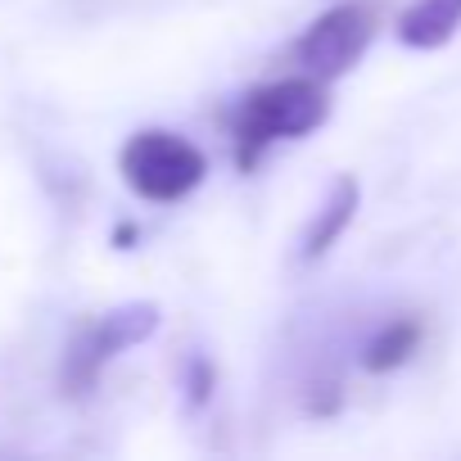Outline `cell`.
I'll return each mask as SVG.
<instances>
[{
	"mask_svg": "<svg viewBox=\"0 0 461 461\" xmlns=\"http://www.w3.org/2000/svg\"><path fill=\"white\" fill-rule=\"evenodd\" d=\"M330 118V91L321 77H285L249 91L230 113V140H236V167L254 172L276 140H299Z\"/></svg>",
	"mask_w": 461,
	"mask_h": 461,
	"instance_id": "1",
	"label": "cell"
},
{
	"mask_svg": "<svg viewBox=\"0 0 461 461\" xmlns=\"http://www.w3.org/2000/svg\"><path fill=\"white\" fill-rule=\"evenodd\" d=\"M118 172H122L127 190L140 194L145 203H176L203 185L208 158L185 136L163 131V127H145L122 145Z\"/></svg>",
	"mask_w": 461,
	"mask_h": 461,
	"instance_id": "2",
	"label": "cell"
},
{
	"mask_svg": "<svg viewBox=\"0 0 461 461\" xmlns=\"http://www.w3.org/2000/svg\"><path fill=\"white\" fill-rule=\"evenodd\" d=\"M154 330H158V303H122V308H109L104 317L86 321V326L73 335L68 353H64L59 389L73 393V398H86V393L100 384V371H104L118 353L145 344Z\"/></svg>",
	"mask_w": 461,
	"mask_h": 461,
	"instance_id": "3",
	"label": "cell"
},
{
	"mask_svg": "<svg viewBox=\"0 0 461 461\" xmlns=\"http://www.w3.org/2000/svg\"><path fill=\"white\" fill-rule=\"evenodd\" d=\"M375 28H380L375 5H366V0H339V5H330L326 14H317L303 28V37L290 46V59L308 77L335 82L357 68V59L375 41Z\"/></svg>",
	"mask_w": 461,
	"mask_h": 461,
	"instance_id": "4",
	"label": "cell"
},
{
	"mask_svg": "<svg viewBox=\"0 0 461 461\" xmlns=\"http://www.w3.org/2000/svg\"><path fill=\"white\" fill-rule=\"evenodd\" d=\"M357 203H362V185H357V176H335V185H330V199L321 203V212L312 217V226H308V236H303V263H317V258H326L335 245H339V236L353 226V217H357Z\"/></svg>",
	"mask_w": 461,
	"mask_h": 461,
	"instance_id": "5",
	"label": "cell"
},
{
	"mask_svg": "<svg viewBox=\"0 0 461 461\" xmlns=\"http://www.w3.org/2000/svg\"><path fill=\"white\" fill-rule=\"evenodd\" d=\"M461 28V0H416L398 19V41L411 50H438Z\"/></svg>",
	"mask_w": 461,
	"mask_h": 461,
	"instance_id": "6",
	"label": "cell"
},
{
	"mask_svg": "<svg viewBox=\"0 0 461 461\" xmlns=\"http://www.w3.org/2000/svg\"><path fill=\"white\" fill-rule=\"evenodd\" d=\"M420 339H425V321H420V317H393V321H384V326L366 339V348H362V371L389 375V371L407 366V362L416 357Z\"/></svg>",
	"mask_w": 461,
	"mask_h": 461,
	"instance_id": "7",
	"label": "cell"
},
{
	"mask_svg": "<svg viewBox=\"0 0 461 461\" xmlns=\"http://www.w3.org/2000/svg\"><path fill=\"white\" fill-rule=\"evenodd\" d=\"M212 384H217L212 362H208V357H190V366H185V389H190V402H194V407H203V402L212 398Z\"/></svg>",
	"mask_w": 461,
	"mask_h": 461,
	"instance_id": "8",
	"label": "cell"
},
{
	"mask_svg": "<svg viewBox=\"0 0 461 461\" xmlns=\"http://www.w3.org/2000/svg\"><path fill=\"white\" fill-rule=\"evenodd\" d=\"M131 240H136V226L122 221V226H118V249H131Z\"/></svg>",
	"mask_w": 461,
	"mask_h": 461,
	"instance_id": "9",
	"label": "cell"
}]
</instances>
